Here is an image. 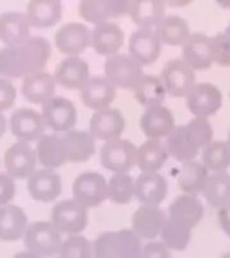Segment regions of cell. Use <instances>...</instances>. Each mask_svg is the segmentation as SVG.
<instances>
[{"mask_svg":"<svg viewBox=\"0 0 230 258\" xmlns=\"http://www.w3.org/2000/svg\"><path fill=\"white\" fill-rule=\"evenodd\" d=\"M51 55V44L43 36H30L23 43L0 48V76L27 77L42 72Z\"/></svg>","mask_w":230,"mask_h":258,"instance_id":"obj_1","label":"cell"},{"mask_svg":"<svg viewBox=\"0 0 230 258\" xmlns=\"http://www.w3.org/2000/svg\"><path fill=\"white\" fill-rule=\"evenodd\" d=\"M24 246L40 257H54L62 246V234L50 221H38L28 225L24 233Z\"/></svg>","mask_w":230,"mask_h":258,"instance_id":"obj_2","label":"cell"},{"mask_svg":"<svg viewBox=\"0 0 230 258\" xmlns=\"http://www.w3.org/2000/svg\"><path fill=\"white\" fill-rule=\"evenodd\" d=\"M105 77L114 88L135 90L145 76L143 66L139 64L129 54L117 52L105 60Z\"/></svg>","mask_w":230,"mask_h":258,"instance_id":"obj_3","label":"cell"},{"mask_svg":"<svg viewBox=\"0 0 230 258\" xmlns=\"http://www.w3.org/2000/svg\"><path fill=\"white\" fill-rule=\"evenodd\" d=\"M72 192L73 199L86 209L97 207L109 198L108 181L101 173L86 171L74 179Z\"/></svg>","mask_w":230,"mask_h":258,"instance_id":"obj_4","label":"cell"},{"mask_svg":"<svg viewBox=\"0 0 230 258\" xmlns=\"http://www.w3.org/2000/svg\"><path fill=\"white\" fill-rule=\"evenodd\" d=\"M52 225L61 234L78 235L88 226V209L74 199L58 202L51 210Z\"/></svg>","mask_w":230,"mask_h":258,"instance_id":"obj_5","label":"cell"},{"mask_svg":"<svg viewBox=\"0 0 230 258\" xmlns=\"http://www.w3.org/2000/svg\"><path fill=\"white\" fill-rule=\"evenodd\" d=\"M137 147L127 139H114L102 144L101 164L112 172H128L136 165Z\"/></svg>","mask_w":230,"mask_h":258,"instance_id":"obj_6","label":"cell"},{"mask_svg":"<svg viewBox=\"0 0 230 258\" xmlns=\"http://www.w3.org/2000/svg\"><path fill=\"white\" fill-rule=\"evenodd\" d=\"M36 152L30 143L16 141L4 153V165L12 179H28L35 172Z\"/></svg>","mask_w":230,"mask_h":258,"instance_id":"obj_7","label":"cell"},{"mask_svg":"<svg viewBox=\"0 0 230 258\" xmlns=\"http://www.w3.org/2000/svg\"><path fill=\"white\" fill-rule=\"evenodd\" d=\"M168 215L157 205H140L132 214L131 229L141 239H153L160 237Z\"/></svg>","mask_w":230,"mask_h":258,"instance_id":"obj_8","label":"cell"},{"mask_svg":"<svg viewBox=\"0 0 230 258\" xmlns=\"http://www.w3.org/2000/svg\"><path fill=\"white\" fill-rule=\"evenodd\" d=\"M46 128L52 129L54 132H69L74 128L77 122V109L72 101L65 97H54L52 100L42 106Z\"/></svg>","mask_w":230,"mask_h":258,"instance_id":"obj_9","label":"cell"},{"mask_svg":"<svg viewBox=\"0 0 230 258\" xmlns=\"http://www.w3.org/2000/svg\"><path fill=\"white\" fill-rule=\"evenodd\" d=\"M186 105L195 117L213 116L222 106L221 90L213 84H195L191 92L186 96Z\"/></svg>","mask_w":230,"mask_h":258,"instance_id":"obj_10","label":"cell"},{"mask_svg":"<svg viewBox=\"0 0 230 258\" xmlns=\"http://www.w3.org/2000/svg\"><path fill=\"white\" fill-rule=\"evenodd\" d=\"M160 78L168 94L186 97L195 86V74L182 59H171L161 69Z\"/></svg>","mask_w":230,"mask_h":258,"instance_id":"obj_11","label":"cell"},{"mask_svg":"<svg viewBox=\"0 0 230 258\" xmlns=\"http://www.w3.org/2000/svg\"><path fill=\"white\" fill-rule=\"evenodd\" d=\"M129 6V0H82L78 11L82 19L97 26L128 14Z\"/></svg>","mask_w":230,"mask_h":258,"instance_id":"obj_12","label":"cell"},{"mask_svg":"<svg viewBox=\"0 0 230 258\" xmlns=\"http://www.w3.org/2000/svg\"><path fill=\"white\" fill-rule=\"evenodd\" d=\"M129 55L141 66L153 63L160 56L161 42L153 28H137L128 42Z\"/></svg>","mask_w":230,"mask_h":258,"instance_id":"obj_13","label":"cell"},{"mask_svg":"<svg viewBox=\"0 0 230 258\" xmlns=\"http://www.w3.org/2000/svg\"><path fill=\"white\" fill-rule=\"evenodd\" d=\"M182 60L193 70H203L214 63L213 36L202 32L191 34L182 46Z\"/></svg>","mask_w":230,"mask_h":258,"instance_id":"obj_14","label":"cell"},{"mask_svg":"<svg viewBox=\"0 0 230 258\" xmlns=\"http://www.w3.org/2000/svg\"><path fill=\"white\" fill-rule=\"evenodd\" d=\"M10 129L19 141H38L44 135L46 124L40 113L31 108H20L12 113Z\"/></svg>","mask_w":230,"mask_h":258,"instance_id":"obj_15","label":"cell"},{"mask_svg":"<svg viewBox=\"0 0 230 258\" xmlns=\"http://www.w3.org/2000/svg\"><path fill=\"white\" fill-rule=\"evenodd\" d=\"M92 31L84 23L69 22L61 26L55 34V44L68 56H78L90 46Z\"/></svg>","mask_w":230,"mask_h":258,"instance_id":"obj_16","label":"cell"},{"mask_svg":"<svg viewBox=\"0 0 230 258\" xmlns=\"http://www.w3.org/2000/svg\"><path fill=\"white\" fill-rule=\"evenodd\" d=\"M125 128V118L119 109L108 108L94 112L89 121V132L97 140H114L121 136Z\"/></svg>","mask_w":230,"mask_h":258,"instance_id":"obj_17","label":"cell"},{"mask_svg":"<svg viewBox=\"0 0 230 258\" xmlns=\"http://www.w3.org/2000/svg\"><path fill=\"white\" fill-rule=\"evenodd\" d=\"M140 128L148 139L159 140L167 137L175 128V118L171 109L164 105L145 108L140 117Z\"/></svg>","mask_w":230,"mask_h":258,"instance_id":"obj_18","label":"cell"},{"mask_svg":"<svg viewBox=\"0 0 230 258\" xmlns=\"http://www.w3.org/2000/svg\"><path fill=\"white\" fill-rule=\"evenodd\" d=\"M56 82L54 76L47 72H36L23 78L22 94L28 102L34 105H42L55 97Z\"/></svg>","mask_w":230,"mask_h":258,"instance_id":"obj_19","label":"cell"},{"mask_svg":"<svg viewBox=\"0 0 230 258\" xmlns=\"http://www.w3.org/2000/svg\"><path fill=\"white\" fill-rule=\"evenodd\" d=\"M114 98L116 88L106 80V77H90L84 88L81 89V100L94 112L110 108Z\"/></svg>","mask_w":230,"mask_h":258,"instance_id":"obj_20","label":"cell"},{"mask_svg":"<svg viewBox=\"0 0 230 258\" xmlns=\"http://www.w3.org/2000/svg\"><path fill=\"white\" fill-rule=\"evenodd\" d=\"M27 191L38 202H52L62 191V180L54 169H38L27 179Z\"/></svg>","mask_w":230,"mask_h":258,"instance_id":"obj_21","label":"cell"},{"mask_svg":"<svg viewBox=\"0 0 230 258\" xmlns=\"http://www.w3.org/2000/svg\"><path fill=\"white\" fill-rule=\"evenodd\" d=\"M55 82L65 89L76 90L82 89L90 78L88 62L80 56H68L60 62L54 74Z\"/></svg>","mask_w":230,"mask_h":258,"instance_id":"obj_22","label":"cell"},{"mask_svg":"<svg viewBox=\"0 0 230 258\" xmlns=\"http://www.w3.org/2000/svg\"><path fill=\"white\" fill-rule=\"evenodd\" d=\"M168 192V184L159 172H141L135 179V197L141 205H160Z\"/></svg>","mask_w":230,"mask_h":258,"instance_id":"obj_23","label":"cell"},{"mask_svg":"<svg viewBox=\"0 0 230 258\" xmlns=\"http://www.w3.org/2000/svg\"><path fill=\"white\" fill-rule=\"evenodd\" d=\"M124 43V31L119 24L106 22L94 26L90 35V46L100 55L112 56Z\"/></svg>","mask_w":230,"mask_h":258,"instance_id":"obj_24","label":"cell"},{"mask_svg":"<svg viewBox=\"0 0 230 258\" xmlns=\"http://www.w3.org/2000/svg\"><path fill=\"white\" fill-rule=\"evenodd\" d=\"M66 160L70 163H82L89 160L96 152V139L89 131L72 129L62 136Z\"/></svg>","mask_w":230,"mask_h":258,"instance_id":"obj_25","label":"cell"},{"mask_svg":"<svg viewBox=\"0 0 230 258\" xmlns=\"http://www.w3.org/2000/svg\"><path fill=\"white\" fill-rule=\"evenodd\" d=\"M31 26L26 12L6 11L0 14V40L6 46L23 43L30 38Z\"/></svg>","mask_w":230,"mask_h":258,"instance_id":"obj_26","label":"cell"},{"mask_svg":"<svg viewBox=\"0 0 230 258\" xmlns=\"http://www.w3.org/2000/svg\"><path fill=\"white\" fill-rule=\"evenodd\" d=\"M27 227V215L19 206L6 205L0 207V241H18L24 237Z\"/></svg>","mask_w":230,"mask_h":258,"instance_id":"obj_27","label":"cell"},{"mask_svg":"<svg viewBox=\"0 0 230 258\" xmlns=\"http://www.w3.org/2000/svg\"><path fill=\"white\" fill-rule=\"evenodd\" d=\"M26 16L31 27H52L61 20L62 3L60 0H32L27 4Z\"/></svg>","mask_w":230,"mask_h":258,"instance_id":"obj_28","label":"cell"},{"mask_svg":"<svg viewBox=\"0 0 230 258\" xmlns=\"http://www.w3.org/2000/svg\"><path fill=\"white\" fill-rule=\"evenodd\" d=\"M128 15L139 28L156 27L165 16V3L163 0H133Z\"/></svg>","mask_w":230,"mask_h":258,"instance_id":"obj_29","label":"cell"},{"mask_svg":"<svg viewBox=\"0 0 230 258\" xmlns=\"http://www.w3.org/2000/svg\"><path fill=\"white\" fill-rule=\"evenodd\" d=\"M205 214L202 202L197 195L191 194H181L171 202L168 207V217L185 223L193 229L198 225Z\"/></svg>","mask_w":230,"mask_h":258,"instance_id":"obj_30","label":"cell"},{"mask_svg":"<svg viewBox=\"0 0 230 258\" xmlns=\"http://www.w3.org/2000/svg\"><path fill=\"white\" fill-rule=\"evenodd\" d=\"M36 159L44 168L55 169L68 163L65 155L62 136L56 133L43 135L36 141Z\"/></svg>","mask_w":230,"mask_h":258,"instance_id":"obj_31","label":"cell"},{"mask_svg":"<svg viewBox=\"0 0 230 258\" xmlns=\"http://www.w3.org/2000/svg\"><path fill=\"white\" fill-rule=\"evenodd\" d=\"M209 175V169L206 168L205 164L194 159L182 163L178 169L177 180L183 192L197 195L203 191Z\"/></svg>","mask_w":230,"mask_h":258,"instance_id":"obj_32","label":"cell"},{"mask_svg":"<svg viewBox=\"0 0 230 258\" xmlns=\"http://www.w3.org/2000/svg\"><path fill=\"white\" fill-rule=\"evenodd\" d=\"M168 151L160 140L148 139L137 147L136 165L141 172H157L168 159Z\"/></svg>","mask_w":230,"mask_h":258,"instance_id":"obj_33","label":"cell"},{"mask_svg":"<svg viewBox=\"0 0 230 258\" xmlns=\"http://www.w3.org/2000/svg\"><path fill=\"white\" fill-rule=\"evenodd\" d=\"M155 31L161 44L164 43L172 47L183 46L191 35L187 20L179 15H165L155 27Z\"/></svg>","mask_w":230,"mask_h":258,"instance_id":"obj_34","label":"cell"},{"mask_svg":"<svg viewBox=\"0 0 230 258\" xmlns=\"http://www.w3.org/2000/svg\"><path fill=\"white\" fill-rule=\"evenodd\" d=\"M165 147L169 155L175 160L182 161V163L194 160L198 152L201 151L187 132L186 125H177L171 131L165 140Z\"/></svg>","mask_w":230,"mask_h":258,"instance_id":"obj_35","label":"cell"},{"mask_svg":"<svg viewBox=\"0 0 230 258\" xmlns=\"http://www.w3.org/2000/svg\"><path fill=\"white\" fill-rule=\"evenodd\" d=\"M135 97L140 104L148 106L163 105L167 96V90L160 77L145 74L143 80L135 88Z\"/></svg>","mask_w":230,"mask_h":258,"instance_id":"obj_36","label":"cell"},{"mask_svg":"<svg viewBox=\"0 0 230 258\" xmlns=\"http://www.w3.org/2000/svg\"><path fill=\"white\" fill-rule=\"evenodd\" d=\"M202 192L210 205L222 207L230 202V175L226 171L210 173Z\"/></svg>","mask_w":230,"mask_h":258,"instance_id":"obj_37","label":"cell"},{"mask_svg":"<svg viewBox=\"0 0 230 258\" xmlns=\"http://www.w3.org/2000/svg\"><path fill=\"white\" fill-rule=\"evenodd\" d=\"M191 230L193 229L185 223L168 217L164 227L161 230V242L169 250L183 251L191 241Z\"/></svg>","mask_w":230,"mask_h":258,"instance_id":"obj_38","label":"cell"},{"mask_svg":"<svg viewBox=\"0 0 230 258\" xmlns=\"http://www.w3.org/2000/svg\"><path fill=\"white\" fill-rule=\"evenodd\" d=\"M202 163L209 171L223 172L230 167V147L226 141H211L202 149Z\"/></svg>","mask_w":230,"mask_h":258,"instance_id":"obj_39","label":"cell"},{"mask_svg":"<svg viewBox=\"0 0 230 258\" xmlns=\"http://www.w3.org/2000/svg\"><path fill=\"white\" fill-rule=\"evenodd\" d=\"M108 194L114 203H128L135 197V179L128 172L113 173L108 181Z\"/></svg>","mask_w":230,"mask_h":258,"instance_id":"obj_40","label":"cell"},{"mask_svg":"<svg viewBox=\"0 0 230 258\" xmlns=\"http://www.w3.org/2000/svg\"><path fill=\"white\" fill-rule=\"evenodd\" d=\"M58 258H94L93 257V243L82 235H69L64 239Z\"/></svg>","mask_w":230,"mask_h":258,"instance_id":"obj_41","label":"cell"},{"mask_svg":"<svg viewBox=\"0 0 230 258\" xmlns=\"http://www.w3.org/2000/svg\"><path fill=\"white\" fill-rule=\"evenodd\" d=\"M117 249H119V258H140L143 251V242L132 229L119 230Z\"/></svg>","mask_w":230,"mask_h":258,"instance_id":"obj_42","label":"cell"},{"mask_svg":"<svg viewBox=\"0 0 230 258\" xmlns=\"http://www.w3.org/2000/svg\"><path fill=\"white\" fill-rule=\"evenodd\" d=\"M187 132L198 145V148L203 149L213 141V126L210 124L209 118L205 117H195L186 125Z\"/></svg>","mask_w":230,"mask_h":258,"instance_id":"obj_43","label":"cell"},{"mask_svg":"<svg viewBox=\"0 0 230 258\" xmlns=\"http://www.w3.org/2000/svg\"><path fill=\"white\" fill-rule=\"evenodd\" d=\"M94 258H119L117 231H105L96 238L93 243Z\"/></svg>","mask_w":230,"mask_h":258,"instance_id":"obj_44","label":"cell"},{"mask_svg":"<svg viewBox=\"0 0 230 258\" xmlns=\"http://www.w3.org/2000/svg\"><path fill=\"white\" fill-rule=\"evenodd\" d=\"M214 63L227 68L230 66V39L225 32H218L213 36Z\"/></svg>","mask_w":230,"mask_h":258,"instance_id":"obj_45","label":"cell"},{"mask_svg":"<svg viewBox=\"0 0 230 258\" xmlns=\"http://www.w3.org/2000/svg\"><path fill=\"white\" fill-rule=\"evenodd\" d=\"M16 98L15 86L7 80L0 78V113L7 110L14 105Z\"/></svg>","mask_w":230,"mask_h":258,"instance_id":"obj_46","label":"cell"},{"mask_svg":"<svg viewBox=\"0 0 230 258\" xmlns=\"http://www.w3.org/2000/svg\"><path fill=\"white\" fill-rule=\"evenodd\" d=\"M140 258H172V254L163 242L152 241L143 246Z\"/></svg>","mask_w":230,"mask_h":258,"instance_id":"obj_47","label":"cell"},{"mask_svg":"<svg viewBox=\"0 0 230 258\" xmlns=\"http://www.w3.org/2000/svg\"><path fill=\"white\" fill-rule=\"evenodd\" d=\"M15 181L7 173H0V207L8 205L15 197Z\"/></svg>","mask_w":230,"mask_h":258,"instance_id":"obj_48","label":"cell"},{"mask_svg":"<svg viewBox=\"0 0 230 258\" xmlns=\"http://www.w3.org/2000/svg\"><path fill=\"white\" fill-rule=\"evenodd\" d=\"M218 222H219L222 230L227 235H230V202H227L226 205L219 207V211H218Z\"/></svg>","mask_w":230,"mask_h":258,"instance_id":"obj_49","label":"cell"},{"mask_svg":"<svg viewBox=\"0 0 230 258\" xmlns=\"http://www.w3.org/2000/svg\"><path fill=\"white\" fill-rule=\"evenodd\" d=\"M12 258H43V257H40V255H38V254L31 253V251L26 250V251H20V253H16Z\"/></svg>","mask_w":230,"mask_h":258,"instance_id":"obj_50","label":"cell"},{"mask_svg":"<svg viewBox=\"0 0 230 258\" xmlns=\"http://www.w3.org/2000/svg\"><path fill=\"white\" fill-rule=\"evenodd\" d=\"M6 129H7V120H6V117L3 116V113H0V137L3 136L4 132H6Z\"/></svg>","mask_w":230,"mask_h":258,"instance_id":"obj_51","label":"cell"},{"mask_svg":"<svg viewBox=\"0 0 230 258\" xmlns=\"http://www.w3.org/2000/svg\"><path fill=\"white\" fill-rule=\"evenodd\" d=\"M223 32H225V35L227 36V38H229V39H230V23L227 24V27L225 28V31H223Z\"/></svg>","mask_w":230,"mask_h":258,"instance_id":"obj_52","label":"cell"},{"mask_svg":"<svg viewBox=\"0 0 230 258\" xmlns=\"http://www.w3.org/2000/svg\"><path fill=\"white\" fill-rule=\"evenodd\" d=\"M221 6H223V7H230V3L229 2H226V3H223V2H222Z\"/></svg>","mask_w":230,"mask_h":258,"instance_id":"obj_53","label":"cell"},{"mask_svg":"<svg viewBox=\"0 0 230 258\" xmlns=\"http://www.w3.org/2000/svg\"><path fill=\"white\" fill-rule=\"evenodd\" d=\"M219 258H230V253L223 254V255H221V257H219Z\"/></svg>","mask_w":230,"mask_h":258,"instance_id":"obj_54","label":"cell"},{"mask_svg":"<svg viewBox=\"0 0 230 258\" xmlns=\"http://www.w3.org/2000/svg\"><path fill=\"white\" fill-rule=\"evenodd\" d=\"M226 143H227V145L230 147V132H229V136H227V141H226Z\"/></svg>","mask_w":230,"mask_h":258,"instance_id":"obj_55","label":"cell"},{"mask_svg":"<svg viewBox=\"0 0 230 258\" xmlns=\"http://www.w3.org/2000/svg\"><path fill=\"white\" fill-rule=\"evenodd\" d=\"M55 258H58V257H55Z\"/></svg>","mask_w":230,"mask_h":258,"instance_id":"obj_56","label":"cell"}]
</instances>
